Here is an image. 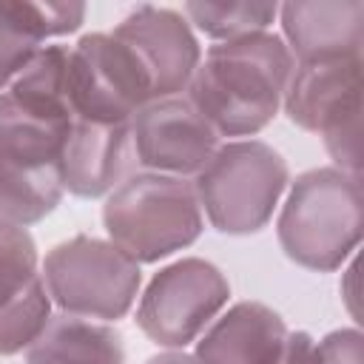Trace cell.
I'll return each instance as SVG.
<instances>
[{"label": "cell", "mask_w": 364, "mask_h": 364, "mask_svg": "<svg viewBox=\"0 0 364 364\" xmlns=\"http://www.w3.org/2000/svg\"><path fill=\"white\" fill-rule=\"evenodd\" d=\"M290 74L284 40L256 31L213 43L188 82V100L219 136H253L279 114Z\"/></svg>", "instance_id": "obj_1"}, {"label": "cell", "mask_w": 364, "mask_h": 364, "mask_svg": "<svg viewBox=\"0 0 364 364\" xmlns=\"http://www.w3.org/2000/svg\"><path fill=\"white\" fill-rule=\"evenodd\" d=\"M361 228V179L338 168H313L290 185L276 233L287 259L330 273L355 253Z\"/></svg>", "instance_id": "obj_2"}, {"label": "cell", "mask_w": 364, "mask_h": 364, "mask_svg": "<svg viewBox=\"0 0 364 364\" xmlns=\"http://www.w3.org/2000/svg\"><path fill=\"white\" fill-rule=\"evenodd\" d=\"M71 122L34 114L0 91V219L26 228L60 205Z\"/></svg>", "instance_id": "obj_3"}, {"label": "cell", "mask_w": 364, "mask_h": 364, "mask_svg": "<svg viewBox=\"0 0 364 364\" xmlns=\"http://www.w3.org/2000/svg\"><path fill=\"white\" fill-rule=\"evenodd\" d=\"M102 225L136 264L159 262L202 233V208L193 182L168 173H134L119 182L102 205Z\"/></svg>", "instance_id": "obj_4"}, {"label": "cell", "mask_w": 364, "mask_h": 364, "mask_svg": "<svg viewBox=\"0 0 364 364\" xmlns=\"http://www.w3.org/2000/svg\"><path fill=\"white\" fill-rule=\"evenodd\" d=\"M287 179V162L276 148L259 139H233L219 145L196 173L193 191L216 230L247 236L270 222Z\"/></svg>", "instance_id": "obj_5"}, {"label": "cell", "mask_w": 364, "mask_h": 364, "mask_svg": "<svg viewBox=\"0 0 364 364\" xmlns=\"http://www.w3.org/2000/svg\"><path fill=\"white\" fill-rule=\"evenodd\" d=\"M282 105L293 125L324 136L338 171L361 179V57L293 65Z\"/></svg>", "instance_id": "obj_6"}, {"label": "cell", "mask_w": 364, "mask_h": 364, "mask_svg": "<svg viewBox=\"0 0 364 364\" xmlns=\"http://www.w3.org/2000/svg\"><path fill=\"white\" fill-rule=\"evenodd\" d=\"M43 282L63 313L117 321L131 310L142 273L114 242L80 233L46 253Z\"/></svg>", "instance_id": "obj_7"}, {"label": "cell", "mask_w": 364, "mask_h": 364, "mask_svg": "<svg viewBox=\"0 0 364 364\" xmlns=\"http://www.w3.org/2000/svg\"><path fill=\"white\" fill-rule=\"evenodd\" d=\"M68 100L74 119L131 122L154 100V85L131 46L94 31L68 51Z\"/></svg>", "instance_id": "obj_8"}, {"label": "cell", "mask_w": 364, "mask_h": 364, "mask_svg": "<svg viewBox=\"0 0 364 364\" xmlns=\"http://www.w3.org/2000/svg\"><path fill=\"white\" fill-rule=\"evenodd\" d=\"M230 284L225 273L196 256L179 259L148 282L136 304V327L159 347H185L228 304Z\"/></svg>", "instance_id": "obj_9"}, {"label": "cell", "mask_w": 364, "mask_h": 364, "mask_svg": "<svg viewBox=\"0 0 364 364\" xmlns=\"http://www.w3.org/2000/svg\"><path fill=\"white\" fill-rule=\"evenodd\" d=\"M131 145L134 159L154 173L196 176L216 154L219 134L188 97H165L131 117Z\"/></svg>", "instance_id": "obj_10"}, {"label": "cell", "mask_w": 364, "mask_h": 364, "mask_svg": "<svg viewBox=\"0 0 364 364\" xmlns=\"http://www.w3.org/2000/svg\"><path fill=\"white\" fill-rule=\"evenodd\" d=\"M51 318V296L37 270L31 233L0 219V355L26 350Z\"/></svg>", "instance_id": "obj_11"}, {"label": "cell", "mask_w": 364, "mask_h": 364, "mask_svg": "<svg viewBox=\"0 0 364 364\" xmlns=\"http://www.w3.org/2000/svg\"><path fill=\"white\" fill-rule=\"evenodd\" d=\"M111 34L142 60L154 85V100L179 97L202 63V48L191 23L173 9L142 3L125 14Z\"/></svg>", "instance_id": "obj_12"}, {"label": "cell", "mask_w": 364, "mask_h": 364, "mask_svg": "<svg viewBox=\"0 0 364 364\" xmlns=\"http://www.w3.org/2000/svg\"><path fill=\"white\" fill-rule=\"evenodd\" d=\"M284 46L299 63L361 57L364 3L361 0H293L279 6Z\"/></svg>", "instance_id": "obj_13"}, {"label": "cell", "mask_w": 364, "mask_h": 364, "mask_svg": "<svg viewBox=\"0 0 364 364\" xmlns=\"http://www.w3.org/2000/svg\"><path fill=\"white\" fill-rule=\"evenodd\" d=\"M131 162V122L74 119L63 148V185L74 196L97 199L125 179Z\"/></svg>", "instance_id": "obj_14"}, {"label": "cell", "mask_w": 364, "mask_h": 364, "mask_svg": "<svg viewBox=\"0 0 364 364\" xmlns=\"http://www.w3.org/2000/svg\"><path fill=\"white\" fill-rule=\"evenodd\" d=\"M287 341L284 318L262 301H239L196 341L202 364H276Z\"/></svg>", "instance_id": "obj_15"}, {"label": "cell", "mask_w": 364, "mask_h": 364, "mask_svg": "<svg viewBox=\"0 0 364 364\" xmlns=\"http://www.w3.org/2000/svg\"><path fill=\"white\" fill-rule=\"evenodd\" d=\"M82 17L85 6L74 0H0V91L34 60L43 40L77 31Z\"/></svg>", "instance_id": "obj_16"}, {"label": "cell", "mask_w": 364, "mask_h": 364, "mask_svg": "<svg viewBox=\"0 0 364 364\" xmlns=\"http://www.w3.org/2000/svg\"><path fill=\"white\" fill-rule=\"evenodd\" d=\"M26 364H125V347L111 324L57 313L26 347Z\"/></svg>", "instance_id": "obj_17"}, {"label": "cell", "mask_w": 364, "mask_h": 364, "mask_svg": "<svg viewBox=\"0 0 364 364\" xmlns=\"http://www.w3.org/2000/svg\"><path fill=\"white\" fill-rule=\"evenodd\" d=\"M188 20L216 43L236 40L245 34L267 31V26L276 20L279 6L264 0H242V3H205L191 0L185 3Z\"/></svg>", "instance_id": "obj_18"}, {"label": "cell", "mask_w": 364, "mask_h": 364, "mask_svg": "<svg viewBox=\"0 0 364 364\" xmlns=\"http://www.w3.org/2000/svg\"><path fill=\"white\" fill-rule=\"evenodd\" d=\"M313 364H364V336L358 327H341L313 344Z\"/></svg>", "instance_id": "obj_19"}, {"label": "cell", "mask_w": 364, "mask_h": 364, "mask_svg": "<svg viewBox=\"0 0 364 364\" xmlns=\"http://www.w3.org/2000/svg\"><path fill=\"white\" fill-rule=\"evenodd\" d=\"M313 338L299 330V333H287V341H284V350L279 355L276 364H313Z\"/></svg>", "instance_id": "obj_20"}, {"label": "cell", "mask_w": 364, "mask_h": 364, "mask_svg": "<svg viewBox=\"0 0 364 364\" xmlns=\"http://www.w3.org/2000/svg\"><path fill=\"white\" fill-rule=\"evenodd\" d=\"M145 364H202L196 355L191 353H182V350H168V353H159V355H151Z\"/></svg>", "instance_id": "obj_21"}]
</instances>
